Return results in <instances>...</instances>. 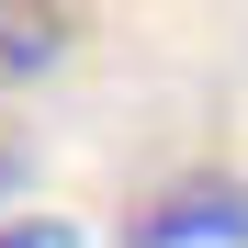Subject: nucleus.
Wrapping results in <instances>:
<instances>
[{"label": "nucleus", "mask_w": 248, "mask_h": 248, "mask_svg": "<svg viewBox=\"0 0 248 248\" xmlns=\"http://www.w3.org/2000/svg\"><path fill=\"white\" fill-rule=\"evenodd\" d=\"M124 237H136V248H248V181H226V170L170 181Z\"/></svg>", "instance_id": "f257e3e1"}, {"label": "nucleus", "mask_w": 248, "mask_h": 248, "mask_svg": "<svg viewBox=\"0 0 248 248\" xmlns=\"http://www.w3.org/2000/svg\"><path fill=\"white\" fill-rule=\"evenodd\" d=\"M68 57V0H0V91H34Z\"/></svg>", "instance_id": "f03ea898"}, {"label": "nucleus", "mask_w": 248, "mask_h": 248, "mask_svg": "<svg viewBox=\"0 0 248 248\" xmlns=\"http://www.w3.org/2000/svg\"><path fill=\"white\" fill-rule=\"evenodd\" d=\"M0 248H79V226H57V215H12Z\"/></svg>", "instance_id": "7ed1b4c3"}]
</instances>
